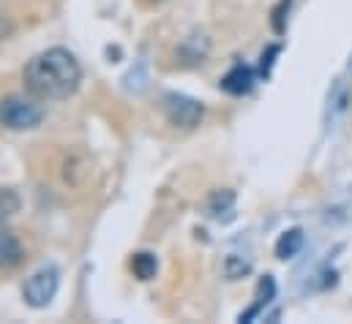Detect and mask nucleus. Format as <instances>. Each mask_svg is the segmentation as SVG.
I'll return each instance as SVG.
<instances>
[{
	"mask_svg": "<svg viewBox=\"0 0 352 324\" xmlns=\"http://www.w3.org/2000/svg\"><path fill=\"white\" fill-rule=\"evenodd\" d=\"M41 120H44V112L30 98L8 95L0 101V126L8 131H30L41 126Z\"/></svg>",
	"mask_w": 352,
	"mask_h": 324,
	"instance_id": "f03ea898",
	"label": "nucleus"
},
{
	"mask_svg": "<svg viewBox=\"0 0 352 324\" xmlns=\"http://www.w3.org/2000/svg\"><path fill=\"white\" fill-rule=\"evenodd\" d=\"M300 248H303V232L300 229H287L276 243V256L278 259H292V256H298Z\"/></svg>",
	"mask_w": 352,
	"mask_h": 324,
	"instance_id": "0eeeda50",
	"label": "nucleus"
},
{
	"mask_svg": "<svg viewBox=\"0 0 352 324\" xmlns=\"http://www.w3.org/2000/svg\"><path fill=\"white\" fill-rule=\"evenodd\" d=\"M22 262V245L16 240V235L0 224V267L3 270H11Z\"/></svg>",
	"mask_w": 352,
	"mask_h": 324,
	"instance_id": "39448f33",
	"label": "nucleus"
},
{
	"mask_svg": "<svg viewBox=\"0 0 352 324\" xmlns=\"http://www.w3.org/2000/svg\"><path fill=\"white\" fill-rule=\"evenodd\" d=\"M252 82H254V74H252V69L249 66H243V63H238L224 80H221V87L227 90V93H232V95H243V93H249L252 90Z\"/></svg>",
	"mask_w": 352,
	"mask_h": 324,
	"instance_id": "423d86ee",
	"label": "nucleus"
},
{
	"mask_svg": "<svg viewBox=\"0 0 352 324\" xmlns=\"http://www.w3.org/2000/svg\"><path fill=\"white\" fill-rule=\"evenodd\" d=\"M232 205H235V194H232V191H216V194H210V199H208V216L230 213Z\"/></svg>",
	"mask_w": 352,
	"mask_h": 324,
	"instance_id": "1a4fd4ad",
	"label": "nucleus"
},
{
	"mask_svg": "<svg viewBox=\"0 0 352 324\" xmlns=\"http://www.w3.org/2000/svg\"><path fill=\"white\" fill-rule=\"evenodd\" d=\"M249 270H252V264L243 262L241 256H227V262H224V275H227L230 281H238V278L249 275Z\"/></svg>",
	"mask_w": 352,
	"mask_h": 324,
	"instance_id": "9b49d317",
	"label": "nucleus"
},
{
	"mask_svg": "<svg viewBox=\"0 0 352 324\" xmlns=\"http://www.w3.org/2000/svg\"><path fill=\"white\" fill-rule=\"evenodd\" d=\"M58 284H60L58 270H55V267H41V270H36V273L25 281L22 297H25V303H28L30 308H47V305L55 300V294H58Z\"/></svg>",
	"mask_w": 352,
	"mask_h": 324,
	"instance_id": "7ed1b4c3",
	"label": "nucleus"
},
{
	"mask_svg": "<svg viewBox=\"0 0 352 324\" xmlns=\"http://www.w3.org/2000/svg\"><path fill=\"white\" fill-rule=\"evenodd\" d=\"M273 292H276V284H273V278L270 275H265L263 281H260V286H257V305L252 308V311H246L243 316H241V322H249L260 308H263L265 303H270V297H273Z\"/></svg>",
	"mask_w": 352,
	"mask_h": 324,
	"instance_id": "9d476101",
	"label": "nucleus"
},
{
	"mask_svg": "<svg viewBox=\"0 0 352 324\" xmlns=\"http://www.w3.org/2000/svg\"><path fill=\"white\" fill-rule=\"evenodd\" d=\"M162 104H164L167 120H170L173 126H180V128H194V126H199V120H202V115H205V109H202L199 101H194V98H188V95H180V93H167Z\"/></svg>",
	"mask_w": 352,
	"mask_h": 324,
	"instance_id": "20e7f679",
	"label": "nucleus"
},
{
	"mask_svg": "<svg viewBox=\"0 0 352 324\" xmlns=\"http://www.w3.org/2000/svg\"><path fill=\"white\" fill-rule=\"evenodd\" d=\"M82 69L69 49H47L25 66V84L41 101H63L77 93Z\"/></svg>",
	"mask_w": 352,
	"mask_h": 324,
	"instance_id": "f257e3e1",
	"label": "nucleus"
},
{
	"mask_svg": "<svg viewBox=\"0 0 352 324\" xmlns=\"http://www.w3.org/2000/svg\"><path fill=\"white\" fill-rule=\"evenodd\" d=\"M156 270H159V262H156L153 253H148V251L134 253V259H131V273H134L140 281H151V278H156Z\"/></svg>",
	"mask_w": 352,
	"mask_h": 324,
	"instance_id": "6e6552de",
	"label": "nucleus"
},
{
	"mask_svg": "<svg viewBox=\"0 0 352 324\" xmlns=\"http://www.w3.org/2000/svg\"><path fill=\"white\" fill-rule=\"evenodd\" d=\"M284 11H289V0H281L278 8L273 11V30L276 33H284Z\"/></svg>",
	"mask_w": 352,
	"mask_h": 324,
	"instance_id": "ddd939ff",
	"label": "nucleus"
},
{
	"mask_svg": "<svg viewBox=\"0 0 352 324\" xmlns=\"http://www.w3.org/2000/svg\"><path fill=\"white\" fill-rule=\"evenodd\" d=\"M16 207H19L16 194L14 191H0V213L3 216H11V213H16Z\"/></svg>",
	"mask_w": 352,
	"mask_h": 324,
	"instance_id": "f8f14e48",
	"label": "nucleus"
}]
</instances>
